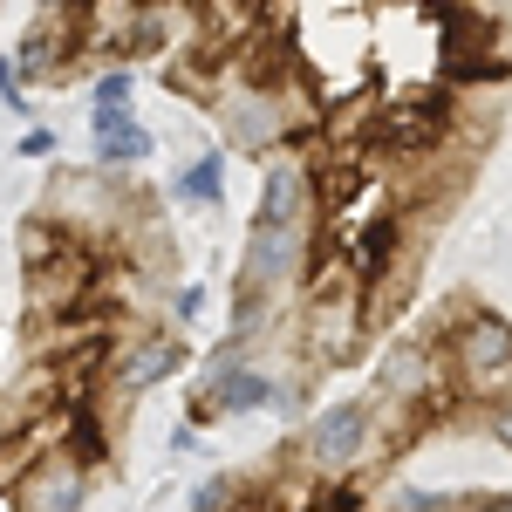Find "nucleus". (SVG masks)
I'll return each mask as SVG.
<instances>
[{
	"label": "nucleus",
	"instance_id": "nucleus-14",
	"mask_svg": "<svg viewBox=\"0 0 512 512\" xmlns=\"http://www.w3.org/2000/svg\"><path fill=\"white\" fill-rule=\"evenodd\" d=\"M349 512H369V506H349Z\"/></svg>",
	"mask_w": 512,
	"mask_h": 512
},
{
	"label": "nucleus",
	"instance_id": "nucleus-8",
	"mask_svg": "<svg viewBox=\"0 0 512 512\" xmlns=\"http://www.w3.org/2000/svg\"><path fill=\"white\" fill-rule=\"evenodd\" d=\"M21 499H28V512H76L82 506V465H69L62 451L41 458L35 472H28V485H21Z\"/></svg>",
	"mask_w": 512,
	"mask_h": 512
},
{
	"label": "nucleus",
	"instance_id": "nucleus-7",
	"mask_svg": "<svg viewBox=\"0 0 512 512\" xmlns=\"http://www.w3.org/2000/svg\"><path fill=\"white\" fill-rule=\"evenodd\" d=\"M308 219V164L274 158L267 164V198H260V226H301Z\"/></svg>",
	"mask_w": 512,
	"mask_h": 512
},
{
	"label": "nucleus",
	"instance_id": "nucleus-10",
	"mask_svg": "<svg viewBox=\"0 0 512 512\" xmlns=\"http://www.w3.org/2000/svg\"><path fill=\"white\" fill-rule=\"evenodd\" d=\"M274 403V383L260 369H219L212 376V403L205 410H226V417H246V410H267Z\"/></svg>",
	"mask_w": 512,
	"mask_h": 512
},
{
	"label": "nucleus",
	"instance_id": "nucleus-5",
	"mask_svg": "<svg viewBox=\"0 0 512 512\" xmlns=\"http://www.w3.org/2000/svg\"><path fill=\"white\" fill-rule=\"evenodd\" d=\"M178 362H185V342H178V335H158V328H144V335H123L117 390H151V383H164Z\"/></svg>",
	"mask_w": 512,
	"mask_h": 512
},
{
	"label": "nucleus",
	"instance_id": "nucleus-3",
	"mask_svg": "<svg viewBox=\"0 0 512 512\" xmlns=\"http://www.w3.org/2000/svg\"><path fill=\"white\" fill-rule=\"evenodd\" d=\"M294 267H301V226H253L246 260H239V294L267 301V294H274Z\"/></svg>",
	"mask_w": 512,
	"mask_h": 512
},
{
	"label": "nucleus",
	"instance_id": "nucleus-2",
	"mask_svg": "<svg viewBox=\"0 0 512 512\" xmlns=\"http://www.w3.org/2000/svg\"><path fill=\"white\" fill-rule=\"evenodd\" d=\"M308 465H315L321 478H342L369 451V410L362 403H342V410H321L315 424H308Z\"/></svg>",
	"mask_w": 512,
	"mask_h": 512
},
{
	"label": "nucleus",
	"instance_id": "nucleus-9",
	"mask_svg": "<svg viewBox=\"0 0 512 512\" xmlns=\"http://www.w3.org/2000/svg\"><path fill=\"white\" fill-rule=\"evenodd\" d=\"M383 390L403 396V403H417V396L437 390V349L431 342H396L383 355Z\"/></svg>",
	"mask_w": 512,
	"mask_h": 512
},
{
	"label": "nucleus",
	"instance_id": "nucleus-11",
	"mask_svg": "<svg viewBox=\"0 0 512 512\" xmlns=\"http://www.w3.org/2000/svg\"><path fill=\"white\" fill-rule=\"evenodd\" d=\"M144 151H151V137L123 117V110H96V158L103 164H137Z\"/></svg>",
	"mask_w": 512,
	"mask_h": 512
},
{
	"label": "nucleus",
	"instance_id": "nucleus-1",
	"mask_svg": "<svg viewBox=\"0 0 512 512\" xmlns=\"http://www.w3.org/2000/svg\"><path fill=\"white\" fill-rule=\"evenodd\" d=\"M451 355H458V383L485 396L492 383H506V376H512V321H499V315H472Z\"/></svg>",
	"mask_w": 512,
	"mask_h": 512
},
{
	"label": "nucleus",
	"instance_id": "nucleus-6",
	"mask_svg": "<svg viewBox=\"0 0 512 512\" xmlns=\"http://www.w3.org/2000/svg\"><path fill=\"white\" fill-rule=\"evenodd\" d=\"M315 355L321 362H342V355L355 349V328H362V315H355V287L342 280V287H315Z\"/></svg>",
	"mask_w": 512,
	"mask_h": 512
},
{
	"label": "nucleus",
	"instance_id": "nucleus-13",
	"mask_svg": "<svg viewBox=\"0 0 512 512\" xmlns=\"http://www.w3.org/2000/svg\"><path fill=\"white\" fill-rule=\"evenodd\" d=\"M492 437H499V444H512V403L499 410V417H492Z\"/></svg>",
	"mask_w": 512,
	"mask_h": 512
},
{
	"label": "nucleus",
	"instance_id": "nucleus-12",
	"mask_svg": "<svg viewBox=\"0 0 512 512\" xmlns=\"http://www.w3.org/2000/svg\"><path fill=\"white\" fill-rule=\"evenodd\" d=\"M185 198H192V205H212V198H219V158H198V164H192Z\"/></svg>",
	"mask_w": 512,
	"mask_h": 512
},
{
	"label": "nucleus",
	"instance_id": "nucleus-4",
	"mask_svg": "<svg viewBox=\"0 0 512 512\" xmlns=\"http://www.w3.org/2000/svg\"><path fill=\"white\" fill-rule=\"evenodd\" d=\"M226 130H233L239 151H267L274 137L294 130V117H287V89H246V82H239L233 103H226Z\"/></svg>",
	"mask_w": 512,
	"mask_h": 512
}]
</instances>
